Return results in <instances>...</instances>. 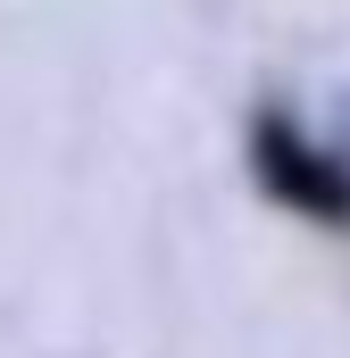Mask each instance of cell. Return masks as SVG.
Wrapping results in <instances>:
<instances>
[{
    "label": "cell",
    "mask_w": 350,
    "mask_h": 358,
    "mask_svg": "<svg viewBox=\"0 0 350 358\" xmlns=\"http://www.w3.org/2000/svg\"><path fill=\"white\" fill-rule=\"evenodd\" d=\"M259 176H267V192H275L284 208H300V217H317V225H350V167L334 150H309L300 134L267 125L259 134Z\"/></svg>",
    "instance_id": "1"
}]
</instances>
